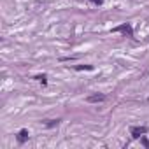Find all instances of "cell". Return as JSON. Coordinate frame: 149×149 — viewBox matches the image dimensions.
Instances as JSON below:
<instances>
[{
	"mask_svg": "<svg viewBox=\"0 0 149 149\" xmlns=\"http://www.w3.org/2000/svg\"><path fill=\"white\" fill-rule=\"evenodd\" d=\"M104 100H105V95H102V93H95V95L86 97V102L88 104H98V102H104Z\"/></svg>",
	"mask_w": 149,
	"mask_h": 149,
	"instance_id": "1",
	"label": "cell"
},
{
	"mask_svg": "<svg viewBox=\"0 0 149 149\" xmlns=\"http://www.w3.org/2000/svg\"><path fill=\"white\" fill-rule=\"evenodd\" d=\"M130 132H132V135H133L135 139H139V137H142L144 133H147V128H146V126H133Z\"/></svg>",
	"mask_w": 149,
	"mask_h": 149,
	"instance_id": "2",
	"label": "cell"
},
{
	"mask_svg": "<svg viewBox=\"0 0 149 149\" xmlns=\"http://www.w3.org/2000/svg\"><path fill=\"white\" fill-rule=\"evenodd\" d=\"M114 32H125V33L132 35V26H130V25H123V26H118Z\"/></svg>",
	"mask_w": 149,
	"mask_h": 149,
	"instance_id": "3",
	"label": "cell"
},
{
	"mask_svg": "<svg viewBox=\"0 0 149 149\" xmlns=\"http://www.w3.org/2000/svg\"><path fill=\"white\" fill-rule=\"evenodd\" d=\"M26 139H28V132H26V130H21L20 133H18V140H20V142H25Z\"/></svg>",
	"mask_w": 149,
	"mask_h": 149,
	"instance_id": "4",
	"label": "cell"
},
{
	"mask_svg": "<svg viewBox=\"0 0 149 149\" xmlns=\"http://www.w3.org/2000/svg\"><path fill=\"white\" fill-rule=\"evenodd\" d=\"M82 69H86V70H91L93 67H91V65H84V67H82V65H79V67H77V70H82Z\"/></svg>",
	"mask_w": 149,
	"mask_h": 149,
	"instance_id": "5",
	"label": "cell"
},
{
	"mask_svg": "<svg viewBox=\"0 0 149 149\" xmlns=\"http://www.w3.org/2000/svg\"><path fill=\"white\" fill-rule=\"evenodd\" d=\"M35 79H37V81H40V82H46V76H37Z\"/></svg>",
	"mask_w": 149,
	"mask_h": 149,
	"instance_id": "6",
	"label": "cell"
},
{
	"mask_svg": "<svg viewBox=\"0 0 149 149\" xmlns=\"http://www.w3.org/2000/svg\"><path fill=\"white\" fill-rule=\"evenodd\" d=\"M56 125H58V119H56V121L53 119V121H49V123H48V126H56Z\"/></svg>",
	"mask_w": 149,
	"mask_h": 149,
	"instance_id": "7",
	"label": "cell"
},
{
	"mask_svg": "<svg viewBox=\"0 0 149 149\" xmlns=\"http://www.w3.org/2000/svg\"><path fill=\"white\" fill-rule=\"evenodd\" d=\"M93 2H95V4H102L104 0H93Z\"/></svg>",
	"mask_w": 149,
	"mask_h": 149,
	"instance_id": "8",
	"label": "cell"
}]
</instances>
